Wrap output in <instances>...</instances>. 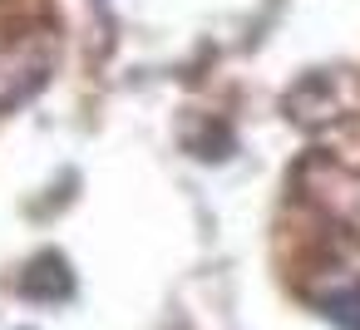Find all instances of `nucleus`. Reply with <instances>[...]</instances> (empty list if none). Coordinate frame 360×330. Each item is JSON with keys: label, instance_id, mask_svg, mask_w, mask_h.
Segmentation results:
<instances>
[{"label": "nucleus", "instance_id": "1", "mask_svg": "<svg viewBox=\"0 0 360 330\" xmlns=\"http://www.w3.org/2000/svg\"><path fill=\"white\" fill-rule=\"evenodd\" d=\"M55 65V40L45 30H30L11 45H0V109H11L20 99H30Z\"/></svg>", "mask_w": 360, "mask_h": 330}, {"label": "nucleus", "instance_id": "2", "mask_svg": "<svg viewBox=\"0 0 360 330\" xmlns=\"http://www.w3.org/2000/svg\"><path fill=\"white\" fill-rule=\"evenodd\" d=\"M20 291H25L30 301H70V296H75V271L65 266L60 251H45L40 261H30Z\"/></svg>", "mask_w": 360, "mask_h": 330}, {"label": "nucleus", "instance_id": "3", "mask_svg": "<svg viewBox=\"0 0 360 330\" xmlns=\"http://www.w3.org/2000/svg\"><path fill=\"white\" fill-rule=\"evenodd\" d=\"M321 202L360 237V173H340L330 168V178L321 183Z\"/></svg>", "mask_w": 360, "mask_h": 330}, {"label": "nucleus", "instance_id": "4", "mask_svg": "<svg viewBox=\"0 0 360 330\" xmlns=\"http://www.w3.org/2000/svg\"><path fill=\"white\" fill-rule=\"evenodd\" d=\"M316 305H321V315H326L330 325L360 330V281H345V286H335V291H321Z\"/></svg>", "mask_w": 360, "mask_h": 330}]
</instances>
